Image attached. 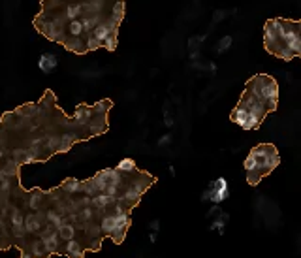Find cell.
<instances>
[{
	"label": "cell",
	"mask_w": 301,
	"mask_h": 258,
	"mask_svg": "<svg viewBox=\"0 0 301 258\" xmlns=\"http://www.w3.org/2000/svg\"><path fill=\"white\" fill-rule=\"evenodd\" d=\"M126 0H42L34 29L76 55L106 47L115 51Z\"/></svg>",
	"instance_id": "cell-2"
},
{
	"label": "cell",
	"mask_w": 301,
	"mask_h": 258,
	"mask_svg": "<svg viewBox=\"0 0 301 258\" xmlns=\"http://www.w3.org/2000/svg\"><path fill=\"white\" fill-rule=\"evenodd\" d=\"M278 164H280V155L273 143H260V145L252 147L243 164L247 183L250 187H256Z\"/></svg>",
	"instance_id": "cell-5"
},
{
	"label": "cell",
	"mask_w": 301,
	"mask_h": 258,
	"mask_svg": "<svg viewBox=\"0 0 301 258\" xmlns=\"http://www.w3.org/2000/svg\"><path fill=\"white\" fill-rule=\"evenodd\" d=\"M226 190H228V187H226V181L220 177V179H218L215 185H213V200H215V202H222L224 198H226Z\"/></svg>",
	"instance_id": "cell-8"
},
{
	"label": "cell",
	"mask_w": 301,
	"mask_h": 258,
	"mask_svg": "<svg viewBox=\"0 0 301 258\" xmlns=\"http://www.w3.org/2000/svg\"><path fill=\"white\" fill-rule=\"evenodd\" d=\"M85 245L78 239H72V241H66L64 247H62V254H66L68 258H83L85 254Z\"/></svg>",
	"instance_id": "cell-6"
},
{
	"label": "cell",
	"mask_w": 301,
	"mask_h": 258,
	"mask_svg": "<svg viewBox=\"0 0 301 258\" xmlns=\"http://www.w3.org/2000/svg\"><path fill=\"white\" fill-rule=\"evenodd\" d=\"M278 106V85L267 74H256L247 81L237 106L230 113L233 123L245 130H258Z\"/></svg>",
	"instance_id": "cell-3"
},
{
	"label": "cell",
	"mask_w": 301,
	"mask_h": 258,
	"mask_svg": "<svg viewBox=\"0 0 301 258\" xmlns=\"http://www.w3.org/2000/svg\"><path fill=\"white\" fill-rule=\"evenodd\" d=\"M117 170H121V172H134V170H138V166H136V162L132 158H124V160L119 162Z\"/></svg>",
	"instance_id": "cell-9"
},
{
	"label": "cell",
	"mask_w": 301,
	"mask_h": 258,
	"mask_svg": "<svg viewBox=\"0 0 301 258\" xmlns=\"http://www.w3.org/2000/svg\"><path fill=\"white\" fill-rule=\"evenodd\" d=\"M263 47L284 63L301 61V19L271 17L263 25Z\"/></svg>",
	"instance_id": "cell-4"
},
{
	"label": "cell",
	"mask_w": 301,
	"mask_h": 258,
	"mask_svg": "<svg viewBox=\"0 0 301 258\" xmlns=\"http://www.w3.org/2000/svg\"><path fill=\"white\" fill-rule=\"evenodd\" d=\"M38 68L42 72H46V74L53 72L55 68H57V57H55L53 53H42V55H40Z\"/></svg>",
	"instance_id": "cell-7"
},
{
	"label": "cell",
	"mask_w": 301,
	"mask_h": 258,
	"mask_svg": "<svg viewBox=\"0 0 301 258\" xmlns=\"http://www.w3.org/2000/svg\"><path fill=\"white\" fill-rule=\"evenodd\" d=\"M111 100L94 106L79 104L74 115H66L51 89L36 104H23L0 121V170L19 173L21 166L44 162L53 155L68 153L79 141L102 136L109 128Z\"/></svg>",
	"instance_id": "cell-1"
}]
</instances>
